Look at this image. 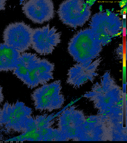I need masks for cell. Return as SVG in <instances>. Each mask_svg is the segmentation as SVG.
I'll use <instances>...</instances> for the list:
<instances>
[{
	"label": "cell",
	"mask_w": 127,
	"mask_h": 143,
	"mask_svg": "<svg viewBox=\"0 0 127 143\" xmlns=\"http://www.w3.org/2000/svg\"><path fill=\"white\" fill-rule=\"evenodd\" d=\"M22 9L26 17L33 22L41 24L54 17L53 2L50 0H30L25 2Z\"/></svg>",
	"instance_id": "52a82bcc"
},
{
	"label": "cell",
	"mask_w": 127,
	"mask_h": 143,
	"mask_svg": "<svg viewBox=\"0 0 127 143\" xmlns=\"http://www.w3.org/2000/svg\"><path fill=\"white\" fill-rule=\"evenodd\" d=\"M33 29L23 22L9 24L3 33L4 43L20 53L24 52L31 47Z\"/></svg>",
	"instance_id": "3957f363"
},
{
	"label": "cell",
	"mask_w": 127,
	"mask_h": 143,
	"mask_svg": "<svg viewBox=\"0 0 127 143\" xmlns=\"http://www.w3.org/2000/svg\"><path fill=\"white\" fill-rule=\"evenodd\" d=\"M6 1V0H0V11L5 9Z\"/></svg>",
	"instance_id": "30bf717a"
},
{
	"label": "cell",
	"mask_w": 127,
	"mask_h": 143,
	"mask_svg": "<svg viewBox=\"0 0 127 143\" xmlns=\"http://www.w3.org/2000/svg\"><path fill=\"white\" fill-rule=\"evenodd\" d=\"M31 108L23 102L17 101L14 104L13 117L3 128L7 132L13 131L22 134L36 130L34 117Z\"/></svg>",
	"instance_id": "5b68a950"
},
{
	"label": "cell",
	"mask_w": 127,
	"mask_h": 143,
	"mask_svg": "<svg viewBox=\"0 0 127 143\" xmlns=\"http://www.w3.org/2000/svg\"><path fill=\"white\" fill-rule=\"evenodd\" d=\"M101 60L99 58L77 63L68 70L66 83L75 88H78L90 81L93 83L98 75V68Z\"/></svg>",
	"instance_id": "8992f818"
},
{
	"label": "cell",
	"mask_w": 127,
	"mask_h": 143,
	"mask_svg": "<svg viewBox=\"0 0 127 143\" xmlns=\"http://www.w3.org/2000/svg\"><path fill=\"white\" fill-rule=\"evenodd\" d=\"M14 103L6 102L0 108V127L3 128L11 120L14 111Z\"/></svg>",
	"instance_id": "9c48e42d"
},
{
	"label": "cell",
	"mask_w": 127,
	"mask_h": 143,
	"mask_svg": "<svg viewBox=\"0 0 127 143\" xmlns=\"http://www.w3.org/2000/svg\"><path fill=\"white\" fill-rule=\"evenodd\" d=\"M54 65L35 53L24 52L21 54L13 74L32 89L39 84L47 83L53 78Z\"/></svg>",
	"instance_id": "6da1fadb"
},
{
	"label": "cell",
	"mask_w": 127,
	"mask_h": 143,
	"mask_svg": "<svg viewBox=\"0 0 127 143\" xmlns=\"http://www.w3.org/2000/svg\"><path fill=\"white\" fill-rule=\"evenodd\" d=\"M4 99V96L2 93V87L0 85V104L3 102Z\"/></svg>",
	"instance_id": "8fae6325"
},
{
	"label": "cell",
	"mask_w": 127,
	"mask_h": 143,
	"mask_svg": "<svg viewBox=\"0 0 127 143\" xmlns=\"http://www.w3.org/2000/svg\"><path fill=\"white\" fill-rule=\"evenodd\" d=\"M55 27L50 28L48 24L41 28L33 29L31 47L41 55L52 54L55 47L61 42V33Z\"/></svg>",
	"instance_id": "277c9868"
},
{
	"label": "cell",
	"mask_w": 127,
	"mask_h": 143,
	"mask_svg": "<svg viewBox=\"0 0 127 143\" xmlns=\"http://www.w3.org/2000/svg\"><path fill=\"white\" fill-rule=\"evenodd\" d=\"M60 80L46 84L34 90L31 98L35 110L51 112L63 107L65 98Z\"/></svg>",
	"instance_id": "7a4b0ae2"
},
{
	"label": "cell",
	"mask_w": 127,
	"mask_h": 143,
	"mask_svg": "<svg viewBox=\"0 0 127 143\" xmlns=\"http://www.w3.org/2000/svg\"><path fill=\"white\" fill-rule=\"evenodd\" d=\"M20 55L12 47L4 43H0V72L13 71Z\"/></svg>",
	"instance_id": "ba28073f"
}]
</instances>
